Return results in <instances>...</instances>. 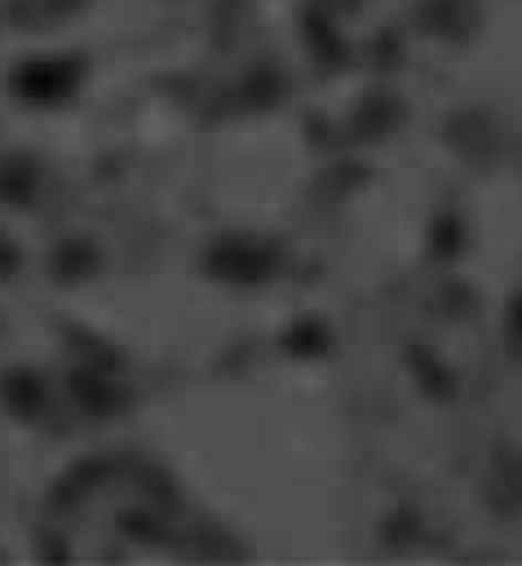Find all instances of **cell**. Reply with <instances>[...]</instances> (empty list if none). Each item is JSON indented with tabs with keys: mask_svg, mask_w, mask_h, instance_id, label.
<instances>
[{
	"mask_svg": "<svg viewBox=\"0 0 522 566\" xmlns=\"http://www.w3.org/2000/svg\"><path fill=\"white\" fill-rule=\"evenodd\" d=\"M75 80H80V57H35L18 66L13 93H22L27 102H58L75 88Z\"/></svg>",
	"mask_w": 522,
	"mask_h": 566,
	"instance_id": "obj_1",
	"label": "cell"
},
{
	"mask_svg": "<svg viewBox=\"0 0 522 566\" xmlns=\"http://www.w3.org/2000/svg\"><path fill=\"white\" fill-rule=\"evenodd\" d=\"M4 402L18 411V416H35L44 407V385L35 371H13L4 376Z\"/></svg>",
	"mask_w": 522,
	"mask_h": 566,
	"instance_id": "obj_3",
	"label": "cell"
},
{
	"mask_svg": "<svg viewBox=\"0 0 522 566\" xmlns=\"http://www.w3.org/2000/svg\"><path fill=\"white\" fill-rule=\"evenodd\" d=\"M75 398L88 411H119L124 407V394L106 380H93V376H75Z\"/></svg>",
	"mask_w": 522,
	"mask_h": 566,
	"instance_id": "obj_4",
	"label": "cell"
},
{
	"mask_svg": "<svg viewBox=\"0 0 522 566\" xmlns=\"http://www.w3.org/2000/svg\"><path fill=\"white\" fill-rule=\"evenodd\" d=\"M31 186H35V172H31V164H4V177H0V195L4 199H27L31 195Z\"/></svg>",
	"mask_w": 522,
	"mask_h": 566,
	"instance_id": "obj_5",
	"label": "cell"
},
{
	"mask_svg": "<svg viewBox=\"0 0 522 566\" xmlns=\"http://www.w3.org/2000/svg\"><path fill=\"white\" fill-rule=\"evenodd\" d=\"M75 4H80V0H27V4L18 9V18H22V22H40V18H44V22H49V18H58V13H71Z\"/></svg>",
	"mask_w": 522,
	"mask_h": 566,
	"instance_id": "obj_6",
	"label": "cell"
},
{
	"mask_svg": "<svg viewBox=\"0 0 522 566\" xmlns=\"http://www.w3.org/2000/svg\"><path fill=\"white\" fill-rule=\"evenodd\" d=\"M270 265V256L261 248H248V239H217L212 252H208V270L221 274V279H234V283H248V279H261Z\"/></svg>",
	"mask_w": 522,
	"mask_h": 566,
	"instance_id": "obj_2",
	"label": "cell"
},
{
	"mask_svg": "<svg viewBox=\"0 0 522 566\" xmlns=\"http://www.w3.org/2000/svg\"><path fill=\"white\" fill-rule=\"evenodd\" d=\"M88 265H93V252L80 248V243H66L62 256H58V270H62V274H80V270H88Z\"/></svg>",
	"mask_w": 522,
	"mask_h": 566,
	"instance_id": "obj_7",
	"label": "cell"
},
{
	"mask_svg": "<svg viewBox=\"0 0 522 566\" xmlns=\"http://www.w3.org/2000/svg\"><path fill=\"white\" fill-rule=\"evenodd\" d=\"M9 270H18V252H13L9 239L0 234V274H9Z\"/></svg>",
	"mask_w": 522,
	"mask_h": 566,
	"instance_id": "obj_8",
	"label": "cell"
}]
</instances>
